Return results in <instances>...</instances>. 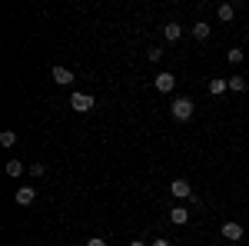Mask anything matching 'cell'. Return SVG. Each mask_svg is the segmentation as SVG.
Returning <instances> with one entry per match:
<instances>
[{
  "label": "cell",
  "instance_id": "1",
  "mask_svg": "<svg viewBox=\"0 0 249 246\" xmlns=\"http://www.w3.org/2000/svg\"><path fill=\"white\" fill-rule=\"evenodd\" d=\"M193 110H196V107H193L190 96H179V100H173V107H170V114H173V120H176V123H186V120L193 116Z\"/></svg>",
  "mask_w": 249,
  "mask_h": 246
},
{
  "label": "cell",
  "instance_id": "2",
  "mask_svg": "<svg viewBox=\"0 0 249 246\" xmlns=\"http://www.w3.org/2000/svg\"><path fill=\"white\" fill-rule=\"evenodd\" d=\"M70 107H73L77 114H87V110H93V96L90 94H73L70 96Z\"/></svg>",
  "mask_w": 249,
  "mask_h": 246
},
{
  "label": "cell",
  "instance_id": "3",
  "mask_svg": "<svg viewBox=\"0 0 249 246\" xmlns=\"http://www.w3.org/2000/svg\"><path fill=\"white\" fill-rule=\"evenodd\" d=\"M170 193L176 196V200H190V196H193V187L183 180V176H179V180H173V183H170Z\"/></svg>",
  "mask_w": 249,
  "mask_h": 246
},
{
  "label": "cell",
  "instance_id": "4",
  "mask_svg": "<svg viewBox=\"0 0 249 246\" xmlns=\"http://www.w3.org/2000/svg\"><path fill=\"white\" fill-rule=\"evenodd\" d=\"M153 83H156V90H160V94H170L173 87H176V76H173L170 70H163V74H156Z\"/></svg>",
  "mask_w": 249,
  "mask_h": 246
},
{
  "label": "cell",
  "instance_id": "5",
  "mask_svg": "<svg viewBox=\"0 0 249 246\" xmlns=\"http://www.w3.org/2000/svg\"><path fill=\"white\" fill-rule=\"evenodd\" d=\"M14 200H17V207H30V203L37 200V189H34V187H20Z\"/></svg>",
  "mask_w": 249,
  "mask_h": 246
},
{
  "label": "cell",
  "instance_id": "6",
  "mask_svg": "<svg viewBox=\"0 0 249 246\" xmlns=\"http://www.w3.org/2000/svg\"><path fill=\"white\" fill-rule=\"evenodd\" d=\"M223 240H243V227L236 223V220H230V223H223Z\"/></svg>",
  "mask_w": 249,
  "mask_h": 246
},
{
  "label": "cell",
  "instance_id": "7",
  "mask_svg": "<svg viewBox=\"0 0 249 246\" xmlns=\"http://www.w3.org/2000/svg\"><path fill=\"white\" fill-rule=\"evenodd\" d=\"M170 223H173V227L190 223V209H186V207H173V209H170Z\"/></svg>",
  "mask_w": 249,
  "mask_h": 246
},
{
  "label": "cell",
  "instance_id": "8",
  "mask_svg": "<svg viewBox=\"0 0 249 246\" xmlns=\"http://www.w3.org/2000/svg\"><path fill=\"white\" fill-rule=\"evenodd\" d=\"M53 83L70 87V83H73V70H67V67H53Z\"/></svg>",
  "mask_w": 249,
  "mask_h": 246
},
{
  "label": "cell",
  "instance_id": "9",
  "mask_svg": "<svg viewBox=\"0 0 249 246\" xmlns=\"http://www.w3.org/2000/svg\"><path fill=\"white\" fill-rule=\"evenodd\" d=\"M163 37L170 40V43H176V40L183 37V27H179V23H166V27H163Z\"/></svg>",
  "mask_w": 249,
  "mask_h": 246
},
{
  "label": "cell",
  "instance_id": "10",
  "mask_svg": "<svg viewBox=\"0 0 249 246\" xmlns=\"http://www.w3.org/2000/svg\"><path fill=\"white\" fill-rule=\"evenodd\" d=\"M230 90H232V94H246V90H249V80H246V76H232V80H230Z\"/></svg>",
  "mask_w": 249,
  "mask_h": 246
},
{
  "label": "cell",
  "instance_id": "11",
  "mask_svg": "<svg viewBox=\"0 0 249 246\" xmlns=\"http://www.w3.org/2000/svg\"><path fill=\"white\" fill-rule=\"evenodd\" d=\"M193 37H196V40H206V37H210V23H206V20L193 23Z\"/></svg>",
  "mask_w": 249,
  "mask_h": 246
},
{
  "label": "cell",
  "instance_id": "12",
  "mask_svg": "<svg viewBox=\"0 0 249 246\" xmlns=\"http://www.w3.org/2000/svg\"><path fill=\"white\" fill-rule=\"evenodd\" d=\"M226 90H230V80H210V94H213V96L226 94Z\"/></svg>",
  "mask_w": 249,
  "mask_h": 246
},
{
  "label": "cell",
  "instance_id": "13",
  "mask_svg": "<svg viewBox=\"0 0 249 246\" xmlns=\"http://www.w3.org/2000/svg\"><path fill=\"white\" fill-rule=\"evenodd\" d=\"M23 170H27V167H23L20 160H7V176H20Z\"/></svg>",
  "mask_w": 249,
  "mask_h": 246
},
{
  "label": "cell",
  "instance_id": "14",
  "mask_svg": "<svg viewBox=\"0 0 249 246\" xmlns=\"http://www.w3.org/2000/svg\"><path fill=\"white\" fill-rule=\"evenodd\" d=\"M216 14H219V20H232V17H236V7H232V3H223Z\"/></svg>",
  "mask_w": 249,
  "mask_h": 246
},
{
  "label": "cell",
  "instance_id": "15",
  "mask_svg": "<svg viewBox=\"0 0 249 246\" xmlns=\"http://www.w3.org/2000/svg\"><path fill=\"white\" fill-rule=\"evenodd\" d=\"M243 57H246V54H243L239 47H230V50H226V60H230V63H239Z\"/></svg>",
  "mask_w": 249,
  "mask_h": 246
},
{
  "label": "cell",
  "instance_id": "16",
  "mask_svg": "<svg viewBox=\"0 0 249 246\" xmlns=\"http://www.w3.org/2000/svg\"><path fill=\"white\" fill-rule=\"evenodd\" d=\"M0 143H3V147H14V143H17V133H14V130H3V133H0Z\"/></svg>",
  "mask_w": 249,
  "mask_h": 246
},
{
  "label": "cell",
  "instance_id": "17",
  "mask_svg": "<svg viewBox=\"0 0 249 246\" xmlns=\"http://www.w3.org/2000/svg\"><path fill=\"white\" fill-rule=\"evenodd\" d=\"M146 57H150V63H160V60H163V50H160V47H150Z\"/></svg>",
  "mask_w": 249,
  "mask_h": 246
},
{
  "label": "cell",
  "instance_id": "18",
  "mask_svg": "<svg viewBox=\"0 0 249 246\" xmlns=\"http://www.w3.org/2000/svg\"><path fill=\"white\" fill-rule=\"evenodd\" d=\"M30 173H34V176H43V173H47V163H34Z\"/></svg>",
  "mask_w": 249,
  "mask_h": 246
},
{
  "label": "cell",
  "instance_id": "19",
  "mask_svg": "<svg viewBox=\"0 0 249 246\" xmlns=\"http://www.w3.org/2000/svg\"><path fill=\"white\" fill-rule=\"evenodd\" d=\"M87 246H107V240H100V236H93V240H87Z\"/></svg>",
  "mask_w": 249,
  "mask_h": 246
},
{
  "label": "cell",
  "instance_id": "20",
  "mask_svg": "<svg viewBox=\"0 0 249 246\" xmlns=\"http://www.w3.org/2000/svg\"><path fill=\"white\" fill-rule=\"evenodd\" d=\"M153 246H170V243H166V240H153Z\"/></svg>",
  "mask_w": 249,
  "mask_h": 246
},
{
  "label": "cell",
  "instance_id": "21",
  "mask_svg": "<svg viewBox=\"0 0 249 246\" xmlns=\"http://www.w3.org/2000/svg\"><path fill=\"white\" fill-rule=\"evenodd\" d=\"M130 246H146V243H143V240H133V243H130Z\"/></svg>",
  "mask_w": 249,
  "mask_h": 246
},
{
  "label": "cell",
  "instance_id": "22",
  "mask_svg": "<svg viewBox=\"0 0 249 246\" xmlns=\"http://www.w3.org/2000/svg\"><path fill=\"white\" fill-rule=\"evenodd\" d=\"M246 57H249V54H246Z\"/></svg>",
  "mask_w": 249,
  "mask_h": 246
}]
</instances>
